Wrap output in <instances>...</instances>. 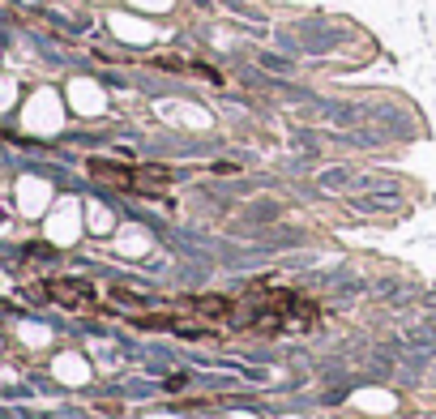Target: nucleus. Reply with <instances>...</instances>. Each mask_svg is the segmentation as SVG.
<instances>
[{
  "label": "nucleus",
  "mask_w": 436,
  "mask_h": 419,
  "mask_svg": "<svg viewBox=\"0 0 436 419\" xmlns=\"http://www.w3.org/2000/svg\"><path fill=\"white\" fill-rule=\"evenodd\" d=\"M90 176L111 188H137V193H163L176 180L167 167H128V163H107V158H90Z\"/></svg>",
  "instance_id": "f257e3e1"
},
{
  "label": "nucleus",
  "mask_w": 436,
  "mask_h": 419,
  "mask_svg": "<svg viewBox=\"0 0 436 419\" xmlns=\"http://www.w3.org/2000/svg\"><path fill=\"white\" fill-rule=\"evenodd\" d=\"M43 296L56 300V304H81V300H90V283H81V278H51L43 287Z\"/></svg>",
  "instance_id": "f03ea898"
}]
</instances>
